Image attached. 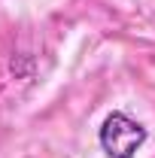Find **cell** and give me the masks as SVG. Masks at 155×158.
<instances>
[{
	"instance_id": "cell-1",
	"label": "cell",
	"mask_w": 155,
	"mask_h": 158,
	"mask_svg": "<svg viewBox=\"0 0 155 158\" xmlns=\"http://www.w3.org/2000/svg\"><path fill=\"white\" fill-rule=\"evenodd\" d=\"M97 140L110 158H134V152L146 143V128L125 113H113L100 125Z\"/></svg>"
}]
</instances>
